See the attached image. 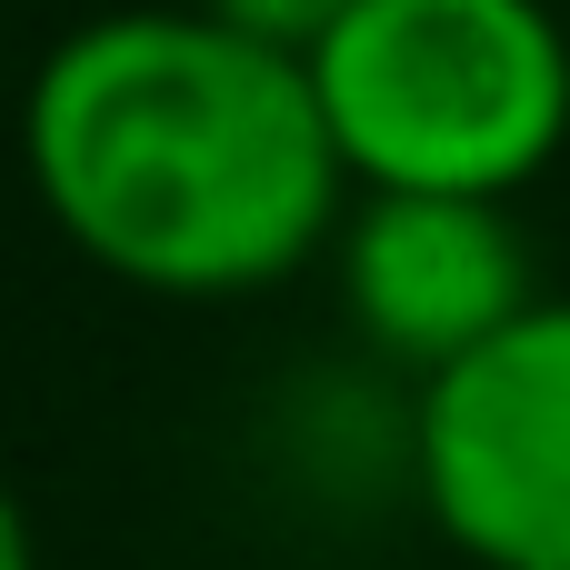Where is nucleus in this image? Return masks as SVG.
Instances as JSON below:
<instances>
[{"label": "nucleus", "mask_w": 570, "mask_h": 570, "mask_svg": "<svg viewBox=\"0 0 570 570\" xmlns=\"http://www.w3.org/2000/svg\"><path fill=\"white\" fill-rule=\"evenodd\" d=\"M50 230L150 301H250L341 240L351 170L291 50L190 0H130L50 40L20 90Z\"/></svg>", "instance_id": "nucleus-1"}, {"label": "nucleus", "mask_w": 570, "mask_h": 570, "mask_svg": "<svg viewBox=\"0 0 570 570\" xmlns=\"http://www.w3.org/2000/svg\"><path fill=\"white\" fill-rule=\"evenodd\" d=\"M301 70L351 190L521 200L570 150L561 0H351Z\"/></svg>", "instance_id": "nucleus-2"}, {"label": "nucleus", "mask_w": 570, "mask_h": 570, "mask_svg": "<svg viewBox=\"0 0 570 570\" xmlns=\"http://www.w3.org/2000/svg\"><path fill=\"white\" fill-rule=\"evenodd\" d=\"M411 491L471 570H570V301H531L411 401Z\"/></svg>", "instance_id": "nucleus-3"}, {"label": "nucleus", "mask_w": 570, "mask_h": 570, "mask_svg": "<svg viewBox=\"0 0 570 570\" xmlns=\"http://www.w3.org/2000/svg\"><path fill=\"white\" fill-rule=\"evenodd\" d=\"M331 271H341V311L361 351L411 381H441L451 361H471L491 331H511L541 301L511 200L361 190V210H341Z\"/></svg>", "instance_id": "nucleus-4"}, {"label": "nucleus", "mask_w": 570, "mask_h": 570, "mask_svg": "<svg viewBox=\"0 0 570 570\" xmlns=\"http://www.w3.org/2000/svg\"><path fill=\"white\" fill-rule=\"evenodd\" d=\"M190 10H210L220 30H240V40H261V50L311 60V50L341 30V10H351V0H190Z\"/></svg>", "instance_id": "nucleus-5"}, {"label": "nucleus", "mask_w": 570, "mask_h": 570, "mask_svg": "<svg viewBox=\"0 0 570 570\" xmlns=\"http://www.w3.org/2000/svg\"><path fill=\"white\" fill-rule=\"evenodd\" d=\"M0 570H40V541H30V511H20V491L0 481Z\"/></svg>", "instance_id": "nucleus-6"}]
</instances>
